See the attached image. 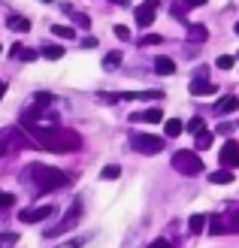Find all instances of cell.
<instances>
[{
  "instance_id": "36",
  "label": "cell",
  "mask_w": 239,
  "mask_h": 248,
  "mask_svg": "<svg viewBox=\"0 0 239 248\" xmlns=\"http://www.w3.org/2000/svg\"><path fill=\"white\" fill-rule=\"evenodd\" d=\"M218 133H233V124H218Z\"/></svg>"
},
{
  "instance_id": "22",
  "label": "cell",
  "mask_w": 239,
  "mask_h": 248,
  "mask_svg": "<svg viewBox=\"0 0 239 248\" xmlns=\"http://www.w3.org/2000/svg\"><path fill=\"white\" fill-rule=\"evenodd\" d=\"M224 224H227V233H239V209L224 212Z\"/></svg>"
},
{
  "instance_id": "43",
  "label": "cell",
  "mask_w": 239,
  "mask_h": 248,
  "mask_svg": "<svg viewBox=\"0 0 239 248\" xmlns=\"http://www.w3.org/2000/svg\"><path fill=\"white\" fill-rule=\"evenodd\" d=\"M236 33H239V24H236Z\"/></svg>"
},
{
  "instance_id": "9",
  "label": "cell",
  "mask_w": 239,
  "mask_h": 248,
  "mask_svg": "<svg viewBox=\"0 0 239 248\" xmlns=\"http://www.w3.org/2000/svg\"><path fill=\"white\" fill-rule=\"evenodd\" d=\"M160 6V0H145V3L136 6V24L140 28H148V24L155 21V9Z\"/></svg>"
},
{
  "instance_id": "12",
  "label": "cell",
  "mask_w": 239,
  "mask_h": 248,
  "mask_svg": "<svg viewBox=\"0 0 239 248\" xmlns=\"http://www.w3.org/2000/svg\"><path fill=\"white\" fill-rule=\"evenodd\" d=\"M188 91H191L194 97H209V94H215L218 88L212 82H206V79H191V88H188Z\"/></svg>"
},
{
  "instance_id": "27",
  "label": "cell",
  "mask_w": 239,
  "mask_h": 248,
  "mask_svg": "<svg viewBox=\"0 0 239 248\" xmlns=\"http://www.w3.org/2000/svg\"><path fill=\"white\" fill-rule=\"evenodd\" d=\"M118 64H121V52H109L103 58V70H115Z\"/></svg>"
},
{
  "instance_id": "30",
  "label": "cell",
  "mask_w": 239,
  "mask_h": 248,
  "mask_svg": "<svg viewBox=\"0 0 239 248\" xmlns=\"http://www.w3.org/2000/svg\"><path fill=\"white\" fill-rule=\"evenodd\" d=\"M215 64H218V70H233L236 61H233V55H221V58L215 61Z\"/></svg>"
},
{
  "instance_id": "18",
  "label": "cell",
  "mask_w": 239,
  "mask_h": 248,
  "mask_svg": "<svg viewBox=\"0 0 239 248\" xmlns=\"http://www.w3.org/2000/svg\"><path fill=\"white\" fill-rule=\"evenodd\" d=\"M64 12H67V16H70L73 21H76V24H79L82 31H88V28H91V18H88L85 12H76V9H73V6H64Z\"/></svg>"
},
{
  "instance_id": "29",
  "label": "cell",
  "mask_w": 239,
  "mask_h": 248,
  "mask_svg": "<svg viewBox=\"0 0 239 248\" xmlns=\"http://www.w3.org/2000/svg\"><path fill=\"white\" fill-rule=\"evenodd\" d=\"M16 242H18L16 233H0V248H12Z\"/></svg>"
},
{
  "instance_id": "26",
  "label": "cell",
  "mask_w": 239,
  "mask_h": 248,
  "mask_svg": "<svg viewBox=\"0 0 239 248\" xmlns=\"http://www.w3.org/2000/svg\"><path fill=\"white\" fill-rule=\"evenodd\" d=\"M118 176H121V167L118 164H109V167H103V172H100V179H106V182L118 179Z\"/></svg>"
},
{
  "instance_id": "16",
  "label": "cell",
  "mask_w": 239,
  "mask_h": 248,
  "mask_svg": "<svg viewBox=\"0 0 239 248\" xmlns=\"http://www.w3.org/2000/svg\"><path fill=\"white\" fill-rule=\"evenodd\" d=\"M6 24H9V31H18V33H28L31 31V21L24 18V16H9Z\"/></svg>"
},
{
  "instance_id": "21",
  "label": "cell",
  "mask_w": 239,
  "mask_h": 248,
  "mask_svg": "<svg viewBox=\"0 0 239 248\" xmlns=\"http://www.w3.org/2000/svg\"><path fill=\"white\" fill-rule=\"evenodd\" d=\"M185 130V124L179 121V118H170V121H163V133H167V136H179Z\"/></svg>"
},
{
  "instance_id": "41",
  "label": "cell",
  "mask_w": 239,
  "mask_h": 248,
  "mask_svg": "<svg viewBox=\"0 0 239 248\" xmlns=\"http://www.w3.org/2000/svg\"><path fill=\"white\" fill-rule=\"evenodd\" d=\"M3 94H6V85H3V82H0V97H3Z\"/></svg>"
},
{
  "instance_id": "20",
  "label": "cell",
  "mask_w": 239,
  "mask_h": 248,
  "mask_svg": "<svg viewBox=\"0 0 239 248\" xmlns=\"http://www.w3.org/2000/svg\"><path fill=\"white\" fill-rule=\"evenodd\" d=\"M209 182H212V185H230V182H233V170H224V167H221V170H215V172L209 176Z\"/></svg>"
},
{
  "instance_id": "15",
  "label": "cell",
  "mask_w": 239,
  "mask_h": 248,
  "mask_svg": "<svg viewBox=\"0 0 239 248\" xmlns=\"http://www.w3.org/2000/svg\"><path fill=\"white\" fill-rule=\"evenodd\" d=\"M227 224H224V215H212L209 218V236H224Z\"/></svg>"
},
{
  "instance_id": "3",
  "label": "cell",
  "mask_w": 239,
  "mask_h": 248,
  "mask_svg": "<svg viewBox=\"0 0 239 248\" xmlns=\"http://www.w3.org/2000/svg\"><path fill=\"white\" fill-rule=\"evenodd\" d=\"M173 170L182 172V176H200V172H203V160H200V155L191 152V148H182V152L173 155Z\"/></svg>"
},
{
  "instance_id": "6",
  "label": "cell",
  "mask_w": 239,
  "mask_h": 248,
  "mask_svg": "<svg viewBox=\"0 0 239 248\" xmlns=\"http://www.w3.org/2000/svg\"><path fill=\"white\" fill-rule=\"evenodd\" d=\"M79 218H82V203L76 200V203H73V206L67 209V215H64V221H61L58 227H52V230L46 233V236H61V233H67V230H73V227L79 224Z\"/></svg>"
},
{
  "instance_id": "40",
  "label": "cell",
  "mask_w": 239,
  "mask_h": 248,
  "mask_svg": "<svg viewBox=\"0 0 239 248\" xmlns=\"http://www.w3.org/2000/svg\"><path fill=\"white\" fill-rule=\"evenodd\" d=\"M112 3H121V6H127V3H130V0H112Z\"/></svg>"
},
{
  "instance_id": "32",
  "label": "cell",
  "mask_w": 239,
  "mask_h": 248,
  "mask_svg": "<svg viewBox=\"0 0 239 248\" xmlns=\"http://www.w3.org/2000/svg\"><path fill=\"white\" fill-rule=\"evenodd\" d=\"M158 43H163V36H158V33H148L140 40V46H158Z\"/></svg>"
},
{
  "instance_id": "1",
  "label": "cell",
  "mask_w": 239,
  "mask_h": 248,
  "mask_svg": "<svg viewBox=\"0 0 239 248\" xmlns=\"http://www.w3.org/2000/svg\"><path fill=\"white\" fill-rule=\"evenodd\" d=\"M31 140L36 148H46V152H58V155H67V152H76L82 145V136L76 130H67V127H31Z\"/></svg>"
},
{
  "instance_id": "34",
  "label": "cell",
  "mask_w": 239,
  "mask_h": 248,
  "mask_svg": "<svg viewBox=\"0 0 239 248\" xmlns=\"http://www.w3.org/2000/svg\"><path fill=\"white\" fill-rule=\"evenodd\" d=\"M18 58H21V61H36V52H33V48H21Z\"/></svg>"
},
{
  "instance_id": "19",
  "label": "cell",
  "mask_w": 239,
  "mask_h": 248,
  "mask_svg": "<svg viewBox=\"0 0 239 248\" xmlns=\"http://www.w3.org/2000/svg\"><path fill=\"white\" fill-rule=\"evenodd\" d=\"M40 55H43L46 61H58V58H64V48L55 46V43H46V46L40 48Z\"/></svg>"
},
{
  "instance_id": "37",
  "label": "cell",
  "mask_w": 239,
  "mask_h": 248,
  "mask_svg": "<svg viewBox=\"0 0 239 248\" xmlns=\"http://www.w3.org/2000/svg\"><path fill=\"white\" fill-rule=\"evenodd\" d=\"M82 46H85V48H91V46H97V40H94V36H85Z\"/></svg>"
},
{
  "instance_id": "24",
  "label": "cell",
  "mask_w": 239,
  "mask_h": 248,
  "mask_svg": "<svg viewBox=\"0 0 239 248\" xmlns=\"http://www.w3.org/2000/svg\"><path fill=\"white\" fill-rule=\"evenodd\" d=\"M188 36H191V40H197V43H206L209 31L203 28V24H191V28H188Z\"/></svg>"
},
{
  "instance_id": "4",
  "label": "cell",
  "mask_w": 239,
  "mask_h": 248,
  "mask_svg": "<svg viewBox=\"0 0 239 248\" xmlns=\"http://www.w3.org/2000/svg\"><path fill=\"white\" fill-rule=\"evenodd\" d=\"M130 145H133L140 155H160L167 142H163L160 136H155V133H133V136H130Z\"/></svg>"
},
{
  "instance_id": "7",
  "label": "cell",
  "mask_w": 239,
  "mask_h": 248,
  "mask_svg": "<svg viewBox=\"0 0 239 248\" xmlns=\"http://www.w3.org/2000/svg\"><path fill=\"white\" fill-rule=\"evenodd\" d=\"M24 142H28V140H24V136L18 133V130H0V157H3V155H9V152H16V148H21Z\"/></svg>"
},
{
  "instance_id": "25",
  "label": "cell",
  "mask_w": 239,
  "mask_h": 248,
  "mask_svg": "<svg viewBox=\"0 0 239 248\" xmlns=\"http://www.w3.org/2000/svg\"><path fill=\"white\" fill-rule=\"evenodd\" d=\"M203 130H206V124H203V118H200V115H194L191 121H188V133H191V136H200Z\"/></svg>"
},
{
  "instance_id": "39",
  "label": "cell",
  "mask_w": 239,
  "mask_h": 248,
  "mask_svg": "<svg viewBox=\"0 0 239 248\" xmlns=\"http://www.w3.org/2000/svg\"><path fill=\"white\" fill-rule=\"evenodd\" d=\"M61 248H79V242H67V245H61Z\"/></svg>"
},
{
  "instance_id": "11",
  "label": "cell",
  "mask_w": 239,
  "mask_h": 248,
  "mask_svg": "<svg viewBox=\"0 0 239 248\" xmlns=\"http://www.w3.org/2000/svg\"><path fill=\"white\" fill-rule=\"evenodd\" d=\"M236 109H239V97L236 94H227V97H221V100L215 103L218 115H230V112H236Z\"/></svg>"
},
{
  "instance_id": "38",
  "label": "cell",
  "mask_w": 239,
  "mask_h": 248,
  "mask_svg": "<svg viewBox=\"0 0 239 248\" xmlns=\"http://www.w3.org/2000/svg\"><path fill=\"white\" fill-rule=\"evenodd\" d=\"M206 0H185V6H203Z\"/></svg>"
},
{
  "instance_id": "28",
  "label": "cell",
  "mask_w": 239,
  "mask_h": 248,
  "mask_svg": "<svg viewBox=\"0 0 239 248\" xmlns=\"http://www.w3.org/2000/svg\"><path fill=\"white\" fill-rule=\"evenodd\" d=\"M212 140H215V136H212L209 130H203V133H200V136H197V148H200V152H206V148L212 145Z\"/></svg>"
},
{
  "instance_id": "13",
  "label": "cell",
  "mask_w": 239,
  "mask_h": 248,
  "mask_svg": "<svg viewBox=\"0 0 239 248\" xmlns=\"http://www.w3.org/2000/svg\"><path fill=\"white\" fill-rule=\"evenodd\" d=\"M163 91H124L118 94V100H160Z\"/></svg>"
},
{
  "instance_id": "35",
  "label": "cell",
  "mask_w": 239,
  "mask_h": 248,
  "mask_svg": "<svg viewBox=\"0 0 239 248\" xmlns=\"http://www.w3.org/2000/svg\"><path fill=\"white\" fill-rule=\"evenodd\" d=\"M148 248H173L167 239H158V242H152V245H148Z\"/></svg>"
},
{
  "instance_id": "2",
  "label": "cell",
  "mask_w": 239,
  "mask_h": 248,
  "mask_svg": "<svg viewBox=\"0 0 239 248\" xmlns=\"http://www.w3.org/2000/svg\"><path fill=\"white\" fill-rule=\"evenodd\" d=\"M21 179H28L36 194H48V191H61V188H67L70 185V176L67 172H61L55 167H46V164H31L28 170L21 172Z\"/></svg>"
},
{
  "instance_id": "8",
  "label": "cell",
  "mask_w": 239,
  "mask_h": 248,
  "mask_svg": "<svg viewBox=\"0 0 239 248\" xmlns=\"http://www.w3.org/2000/svg\"><path fill=\"white\" fill-rule=\"evenodd\" d=\"M218 160H221L224 170H239V142H236V140H227V142H224Z\"/></svg>"
},
{
  "instance_id": "14",
  "label": "cell",
  "mask_w": 239,
  "mask_h": 248,
  "mask_svg": "<svg viewBox=\"0 0 239 248\" xmlns=\"http://www.w3.org/2000/svg\"><path fill=\"white\" fill-rule=\"evenodd\" d=\"M155 73H158V76H173V73H175V61L173 58H158L155 61Z\"/></svg>"
},
{
  "instance_id": "42",
  "label": "cell",
  "mask_w": 239,
  "mask_h": 248,
  "mask_svg": "<svg viewBox=\"0 0 239 248\" xmlns=\"http://www.w3.org/2000/svg\"><path fill=\"white\" fill-rule=\"evenodd\" d=\"M40 3H52V0H40Z\"/></svg>"
},
{
  "instance_id": "23",
  "label": "cell",
  "mask_w": 239,
  "mask_h": 248,
  "mask_svg": "<svg viewBox=\"0 0 239 248\" xmlns=\"http://www.w3.org/2000/svg\"><path fill=\"white\" fill-rule=\"evenodd\" d=\"M52 33L61 36V40H76V31L67 28V24H52Z\"/></svg>"
},
{
  "instance_id": "17",
  "label": "cell",
  "mask_w": 239,
  "mask_h": 248,
  "mask_svg": "<svg viewBox=\"0 0 239 248\" xmlns=\"http://www.w3.org/2000/svg\"><path fill=\"white\" fill-rule=\"evenodd\" d=\"M206 224H209V218H206V215H191V221H188V230H191L194 236H200V233L206 230Z\"/></svg>"
},
{
  "instance_id": "33",
  "label": "cell",
  "mask_w": 239,
  "mask_h": 248,
  "mask_svg": "<svg viewBox=\"0 0 239 248\" xmlns=\"http://www.w3.org/2000/svg\"><path fill=\"white\" fill-rule=\"evenodd\" d=\"M112 33H115L118 40H130V31L124 28V24H115V31H112Z\"/></svg>"
},
{
  "instance_id": "31",
  "label": "cell",
  "mask_w": 239,
  "mask_h": 248,
  "mask_svg": "<svg viewBox=\"0 0 239 248\" xmlns=\"http://www.w3.org/2000/svg\"><path fill=\"white\" fill-rule=\"evenodd\" d=\"M12 206H16V194H0V212L12 209Z\"/></svg>"
},
{
  "instance_id": "5",
  "label": "cell",
  "mask_w": 239,
  "mask_h": 248,
  "mask_svg": "<svg viewBox=\"0 0 239 248\" xmlns=\"http://www.w3.org/2000/svg\"><path fill=\"white\" fill-rule=\"evenodd\" d=\"M55 212H58V209L52 203H43V206H33V209L18 212V221H21V224H40V221H48Z\"/></svg>"
},
{
  "instance_id": "10",
  "label": "cell",
  "mask_w": 239,
  "mask_h": 248,
  "mask_svg": "<svg viewBox=\"0 0 239 248\" xmlns=\"http://www.w3.org/2000/svg\"><path fill=\"white\" fill-rule=\"evenodd\" d=\"M130 121H145V124H158V121H163V112L158 106H152V109H140V112H133L130 115Z\"/></svg>"
}]
</instances>
